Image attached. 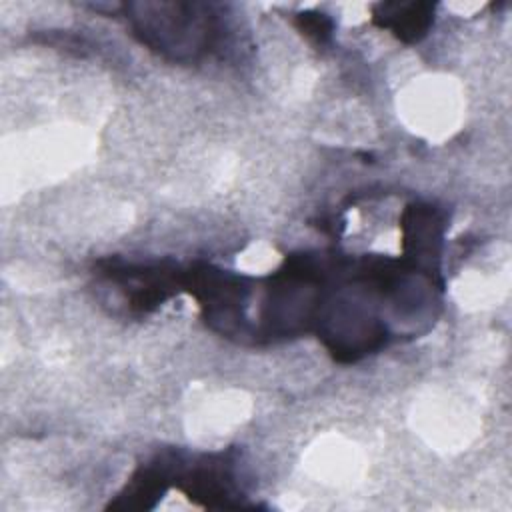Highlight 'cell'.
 Here are the masks:
<instances>
[{
    "instance_id": "cell-2",
    "label": "cell",
    "mask_w": 512,
    "mask_h": 512,
    "mask_svg": "<svg viewBox=\"0 0 512 512\" xmlns=\"http://www.w3.org/2000/svg\"><path fill=\"white\" fill-rule=\"evenodd\" d=\"M384 18L380 26L392 28L402 40H418L426 34L432 18V8L428 4H408V6H380Z\"/></svg>"
},
{
    "instance_id": "cell-1",
    "label": "cell",
    "mask_w": 512,
    "mask_h": 512,
    "mask_svg": "<svg viewBox=\"0 0 512 512\" xmlns=\"http://www.w3.org/2000/svg\"><path fill=\"white\" fill-rule=\"evenodd\" d=\"M138 8L142 14L132 16L134 30L152 48L170 52L174 58H184L186 54L196 56L212 44V16L194 14V6L160 4L158 14H148L144 6Z\"/></svg>"
}]
</instances>
